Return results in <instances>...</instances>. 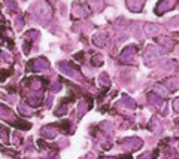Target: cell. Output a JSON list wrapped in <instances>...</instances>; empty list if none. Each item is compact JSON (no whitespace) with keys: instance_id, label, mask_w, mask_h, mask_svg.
I'll return each mask as SVG.
<instances>
[]
</instances>
